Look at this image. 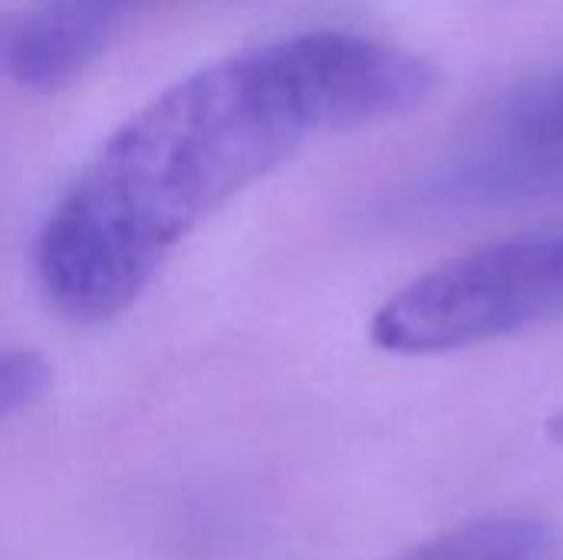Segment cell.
<instances>
[{
    "instance_id": "1",
    "label": "cell",
    "mask_w": 563,
    "mask_h": 560,
    "mask_svg": "<svg viewBox=\"0 0 563 560\" xmlns=\"http://www.w3.org/2000/svg\"><path fill=\"white\" fill-rule=\"evenodd\" d=\"M429 59L350 30L224 56L142 106L82 165L36 238V277L76 323L119 317L172 251L310 139L422 106Z\"/></svg>"
},
{
    "instance_id": "2",
    "label": "cell",
    "mask_w": 563,
    "mask_h": 560,
    "mask_svg": "<svg viewBox=\"0 0 563 560\" xmlns=\"http://www.w3.org/2000/svg\"><path fill=\"white\" fill-rule=\"evenodd\" d=\"M563 317V224L455 257L389 297L373 343L399 356L452 353Z\"/></svg>"
},
{
    "instance_id": "3",
    "label": "cell",
    "mask_w": 563,
    "mask_h": 560,
    "mask_svg": "<svg viewBox=\"0 0 563 560\" xmlns=\"http://www.w3.org/2000/svg\"><path fill=\"white\" fill-rule=\"evenodd\" d=\"M563 191V63L498 102L402 201L422 224L478 218Z\"/></svg>"
},
{
    "instance_id": "4",
    "label": "cell",
    "mask_w": 563,
    "mask_h": 560,
    "mask_svg": "<svg viewBox=\"0 0 563 560\" xmlns=\"http://www.w3.org/2000/svg\"><path fill=\"white\" fill-rule=\"evenodd\" d=\"M139 0H40L7 33V63L30 86H59L92 59Z\"/></svg>"
},
{
    "instance_id": "5",
    "label": "cell",
    "mask_w": 563,
    "mask_h": 560,
    "mask_svg": "<svg viewBox=\"0 0 563 560\" xmlns=\"http://www.w3.org/2000/svg\"><path fill=\"white\" fill-rule=\"evenodd\" d=\"M551 545L541 521L521 515L482 518L452 528L389 560H538Z\"/></svg>"
},
{
    "instance_id": "6",
    "label": "cell",
    "mask_w": 563,
    "mask_h": 560,
    "mask_svg": "<svg viewBox=\"0 0 563 560\" xmlns=\"http://www.w3.org/2000/svg\"><path fill=\"white\" fill-rule=\"evenodd\" d=\"M49 386V370L36 353H0V419L36 403Z\"/></svg>"
},
{
    "instance_id": "7",
    "label": "cell",
    "mask_w": 563,
    "mask_h": 560,
    "mask_svg": "<svg viewBox=\"0 0 563 560\" xmlns=\"http://www.w3.org/2000/svg\"><path fill=\"white\" fill-rule=\"evenodd\" d=\"M548 436L554 439V442H563V406L551 416V422H548Z\"/></svg>"
}]
</instances>
